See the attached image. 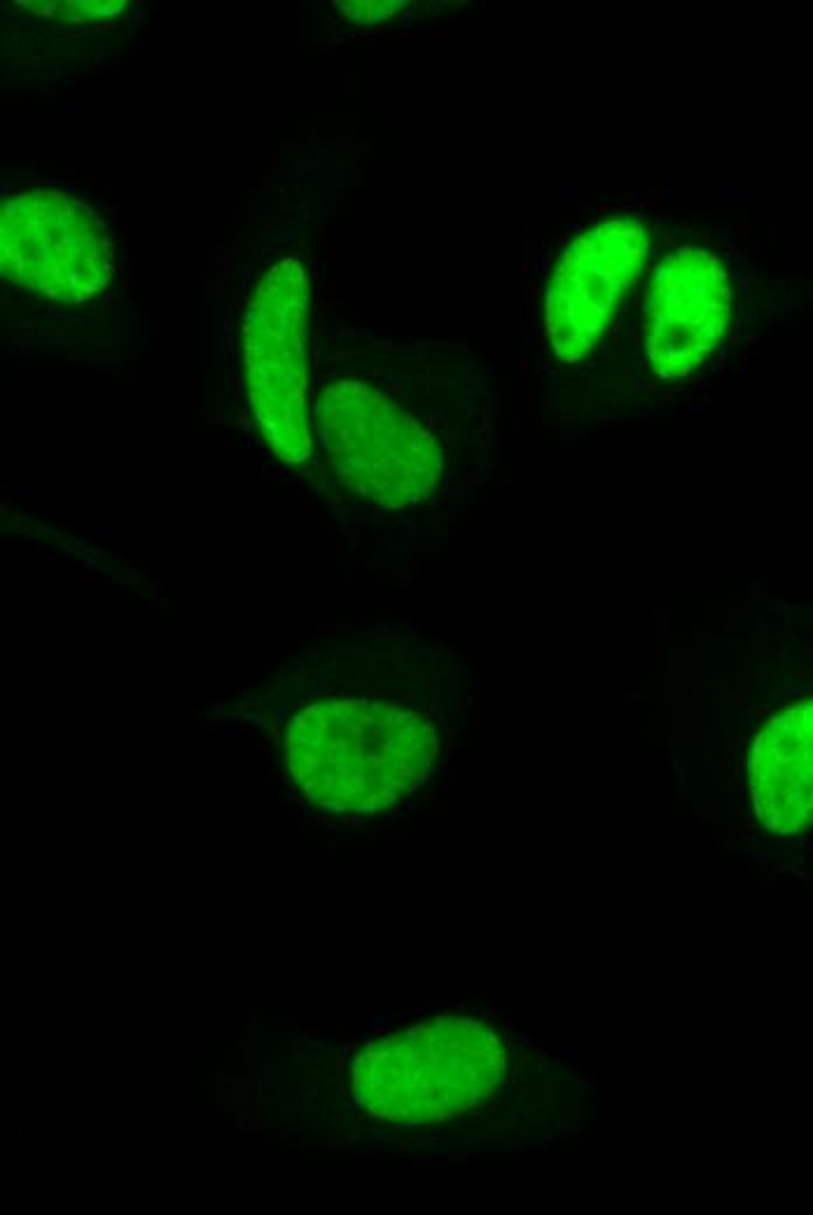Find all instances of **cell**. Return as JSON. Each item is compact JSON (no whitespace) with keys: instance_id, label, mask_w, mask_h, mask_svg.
Instances as JSON below:
<instances>
[{"instance_id":"6da1fadb","label":"cell","mask_w":813,"mask_h":1215,"mask_svg":"<svg viewBox=\"0 0 813 1215\" xmlns=\"http://www.w3.org/2000/svg\"><path fill=\"white\" fill-rule=\"evenodd\" d=\"M295 786L334 814H374L411 795L432 772L438 732L419 711L372 697L315 701L284 739Z\"/></svg>"},{"instance_id":"7a4b0ae2","label":"cell","mask_w":813,"mask_h":1215,"mask_svg":"<svg viewBox=\"0 0 813 1215\" xmlns=\"http://www.w3.org/2000/svg\"><path fill=\"white\" fill-rule=\"evenodd\" d=\"M507 1073V1050L491 1026L438 1017L355 1054L351 1092L379 1120L438 1125L482 1106Z\"/></svg>"},{"instance_id":"3957f363","label":"cell","mask_w":813,"mask_h":1215,"mask_svg":"<svg viewBox=\"0 0 813 1215\" xmlns=\"http://www.w3.org/2000/svg\"><path fill=\"white\" fill-rule=\"evenodd\" d=\"M315 426L340 480L374 505L403 509L438 492L445 447L384 390L363 381L330 384L315 402Z\"/></svg>"},{"instance_id":"277c9868","label":"cell","mask_w":813,"mask_h":1215,"mask_svg":"<svg viewBox=\"0 0 813 1215\" xmlns=\"http://www.w3.org/2000/svg\"><path fill=\"white\" fill-rule=\"evenodd\" d=\"M307 302L304 269L284 262L257 288L244 323V367L253 417L271 452L286 463H302L311 454Z\"/></svg>"},{"instance_id":"5b68a950","label":"cell","mask_w":813,"mask_h":1215,"mask_svg":"<svg viewBox=\"0 0 813 1215\" xmlns=\"http://www.w3.org/2000/svg\"><path fill=\"white\" fill-rule=\"evenodd\" d=\"M3 273L52 300L83 304L113 273L106 223L71 194L26 192L3 208Z\"/></svg>"},{"instance_id":"8992f818","label":"cell","mask_w":813,"mask_h":1215,"mask_svg":"<svg viewBox=\"0 0 813 1215\" xmlns=\"http://www.w3.org/2000/svg\"><path fill=\"white\" fill-rule=\"evenodd\" d=\"M750 795L771 832L798 835L813 826V699L773 716L758 734Z\"/></svg>"}]
</instances>
